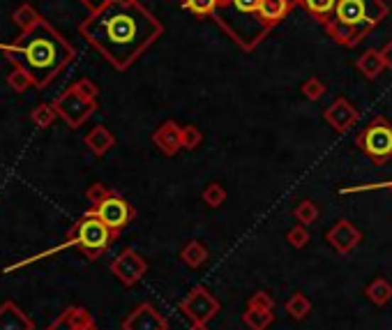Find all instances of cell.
<instances>
[{
  "mask_svg": "<svg viewBox=\"0 0 392 330\" xmlns=\"http://www.w3.org/2000/svg\"><path fill=\"white\" fill-rule=\"evenodd\" d=\"M162 33V21L138 0H114L79 26L81 38L118 72L132 67Z\"/></svg>",
  "mask_w": 392,
  "mask_h": 330,
  "instance_id": "obj_1",
  "label": "cell"
},
{
  "mask_svg": "<svg viewBox=\"0 0 392 330\" xmlns=\"http://www.w3.org/2000/svg\"><path fill=\"white\" fill-rule=\"evenodd\" d=\"M0 53L31 72L35 88H46L77 58V49L72 47V42L46 19L37 21L33 28L21 31L14 42L0 44Z\"/></svg>",
  "mask_w": 392,
  "mask_h": 330,
  "instance_id": "obj_2",
  "label": "cell"
},
{
  "mask_svg": "<svg viewBox=\"0 0 392 330\" xmlns=\"http://www.w3.org/2000/svg\"><path fill=\"white\" fill-rule=\"evenodd\" d=\"M388 12L383 0H337L334 12L323 28L339 47L353 49L379 28Z\"/></svg>",
  "mask_w": 392,
  "mask_h": 330,
  "instance_id": "obj_3",
  "label": "cell"
},
{
  "mask_svg": "<svg viewBox=\"0 0 392 330\" xmlns=\"http://www.w3.org/2000/svg\"><path fill=\"white\" fill-rule=\"evenodd\" d=\"M261 0H217L212 21L242 51H254L268 38L270 28L261 21Z\"/></svg>",
  "mask_w": 392,
  "mask_h": 330,
  "instance_id": "obj_4",
  "label": "cell"
},
{
  "mask_svg": "<svg viewBox=\"0 0 392 330\" xmlns=\"http://www.w3.org/2000/svg\"><path fill=\"white\" fill-rule=\"evenodd\" d=\"M116 238H118V231L107 226L99 217L83 213V217L72 226V231L67 236V245H77L79 252L88 261H97L114 245Z\"/></svg>",
  "mask_w": 392,
  "mask_h": 330,
  "instance_id": "obj_5",
  "label": "cell"
},
{
  "mask_svg": "<svg viewBox=\"0 0 392 330\" xmlns=\"http://www.w3.org/2000/svg\"><path fill=\"white\" fill-rule=\"evenodd\" d=\"M356 148L376 167L388 164L392 160V123L386 116H374L356 134Z\"/></svg>",
  "mask_w": 392,
  "mask_h": 330,
  "instance_id": "obj_6",
  "label": "cell"
},
{
  "mask_svg": "<svg viewBox=\"0 0 392 330\" xmlns=\"http://www.w3.org/2000/svg\"><path fill=\"white\" fill-rule=\"evenodd\" d=\"M53 106H55V111H58V118H62V121L67 123V127L79 130V127L97 111V99H90L83 93H79L74 86H70L62 95L55 97Z\"/></svg>",
  "mask_w": 392,
  "mask_h": 330,
  "instance_id": "obj_7",
  "label": "cell"
},
{
  "mask_svg": "<svg viewBox=\"0 0 392 330\" xmlns=\"http://www.w3.org/2000/svg\"><path fill=\"white\" fill-rule=\"evenodd\" d=\"M86 213H90V215H95V217H99L102 222H104L107 226H111L114 231H123V229L127 226V224H132L134 222V217H136V208L129 204L127 199H123L120 194H111V197H107L104 201H99V204H95V206H90Z\"/></svg>",
  "mask_w": 392,
  "mask_h": 330,
  "instance_id": "obj_8",
  "label": "cell"
},
{
  "mask_svg": "<svg viewBox=\"0 0 392 330\" xmlns=\"http://www.w3.org/2000/svg\"><path fill=\"white\" fill-rule=\"evenodd\" d=\"M178 307L194 324H208V321H212L219 314V300L205 287H201V284L190 289V293L180 300Z\"/></svg>",
  "mask_w": 392,
  "mask_h": 330,
  "instance_id": "obj_9",
  "label": "cell"
},
{
  "mask_svg": "<svg viewBox=\"0 0 392 330\" xmlns=\"http://www.w3.org/2000/svg\"><path fill=\"white\" fill-rule=\"evenodd\" d=\"M111 273H114V277L123 284V287L129 289L143 280V275L148 273V261L136 250L127 247V250H123L114 261H111Z\"/></svg>",
  "mask_w": 392,
  "mask_h": 330,
  "instance_id": "obj_10",
  "label": "cell"
},
{
  "mask_svg": "<svg viewBox=\"0 0 392 330\" xmlns=\"http://www.w3.org/2000/svg\"><path fill=\"white\" fill-rule=\"evenodd\" d=\"M123 330H169V321L151 302H141L123 319Z\"/></svg>",
  "mask_w": 392,
  "mask_h": 330,
  "instance_id": "obj_11",
  "label": "cell"
},
{
  "mask_svg": "<svg viewBox=\"0 0 392 330\" xmlns=\"http://www.w3.org/2000/svg\"><path fill=\"white\" fill-rule=\"evenodd\" d=\"M325 241L337 254H351L362 243V231L349 219H337L325 231Z\"/></svg>",
  "mask_w": 392,
  "mask_h": 330,
  "instance_id": "obj_12",
  "label": "cell"
},
{
  "mask_svg": "<svg viewBox=\"0 0 392 330\" xmlns=\"http://www.w3.org/2000/svg\"><path fill=\"white\" fill-rule=\"evenodd\" d=\"M323 118H325V123H328L334 132L344 134V132H349V130L356 127V123L360 121V111L349 102L347 97H337L323 111Z\"/></svg>",
  "mask_w": 392,
  "mask_h": 330,
  "instance_id": "obj_13",
  "label": "cell"
},
{
  "mask_svg": "<svg viewBox=\"0 0 392 330\" xmlns=\"http://www.w3.org/2000/svg\"><path fill=\"white\" fill-rule=\"evenodd\" d=\"M180 130H183V125H178L175 121H164L153 132V143L166 155V158H173V155H178V150H183Z\"/></svg>",
  "mask_w": 392,
  "mask_h": 330,
  "instance_id": "obj_14",
  "label": "cell"
},
{
  "mask_svg": "<svg viewBox=\"0 0 392 330\" xmlns=\"http://www.w3.org/2000/svg\"><path fill=\"white\" fill-rule=\"evenodd\" d=\"M0 330H35V321L12 300L0 305Z\"/></svg>",
  "mask_w": 392,
  "mask_h": 330,
  "instance_id": "obj_15",
  "label": "cell"
},
{
  "mask_svg": "<svg viewBox=\"0 0 392 330\" xmlns=\"http://www.w3.org/2000/svg\"><path fill=\"white\" fill-rule=\"evenodd\" d=\"M298 5V0H261V21L266 23V28L273 31L275 26H279L291 10Z\"/></svg>",
  "mask_w": 392,
  "mask_h": 330,
  "instance_id": "obj_16",
  "label": "cell"
},
{
  "mask_svg": "<svg viewBox=\"0 0 392 330\" xmlns=\"http://www.w3.org/2000/svg\"><path fill=\"white\" fill-rule=\"evenodd\" d=\"M92 324H95V319H92V314L86 307L72 305V307L65 309L46 330H79L83 326H92Z\"/></svg>",
  "mask_w": 392,
  "mask_h": 330,
  "instance_id": "obj_17",
  "label": "cell"
},
{
  "mask_svg": "<svg viewBox=\"0 0 392 330\" xmlns=\"http://www.w3.org/2000/svg\"><path fill=\"white\" fill-rule=\"evenodd\" d=\"M83 143H86V148L95 155V158H104V155L116 145V136L107 125H95L86 136H83Z\"/></svg>",
  "mask_w": 392,
  "mask_h": 330,
  "instance_id": "obj_18",
  "label": "cell"
},
{
  "mask_svg": "<svg viewBox=\"0 0 392 330\" xmlns=\"http://www.w3.org/2000/svg\"><path fill=\"white\" fill-rule=\"evenodd\" d=\"M356 67H358V72L367 81H374L381 75V72L386 70V62H383V56H381V49H367L358 58Z\"/></svg>",
  "mask_w": 392,
  "mask_h": 330,
  "instance_id": "obj_19",
  "label": "cell"
},
{
  "mask_svg": "<svg viewBox=\"0 0 392 330\" xmlns=\"http://www.w3.org/2000/svg\"><path fill=\"white\" fill-rule=\"evenodd\" d=\"M208 247H205L201 241H190L187 245L180 250V261L192 270H199L201 265L208 261Z\"/></svg>",
  "mask_w": 392,
  "mask_h": 330,
  "instance_id": "obj_20",
  "label": "cell"
},
{
  "mask_svg": "<svg viewBox=\"0 0 392 330\" xmlns=\"http://www.w3.org/2000/svg\"><path fill=\"white\" fill-rule=\"evenodd\" d=\"M365 296H367V300L371 302V305L383 307V305H388V302L392 300V284L386 277L371 280L365 287Z\"/></svg>",
  "mask_w": 392,
  "mask_h": 330,
  "instance_id": "obj_21",
  "label": "cell"
},
{
  "mask_svg": "<svg viewBox=\"0 0 392 330\" xmlns=\"http://www.w3.org/2000/svg\"><path fill=\"white\" fill-rule=\"evenodd\" d=\"M298 5H303L316 21H319L321 26H325L330 19V14L334 12L337 0H298Z\"/></svg>",
  "mask_w": 392,
  "mask_h": 330,
  "instance_id": "obj_22",
  "label": "cell"
},
{
  "mask_svg": "<svg viewBox=\"0 0 392 330\" xmlns=\"http://www.w3.org/2000/svg\"><path fill=\"white\" fill-rule=\"evenodd\" d=\"M284 309H286V314L291 317V319L303 321V319H307V314H310V312H312V300L307 298L305 293L295 291V293H291V298L286 300Z\"/></svg>",
  "mask_w": 392,
  "mask_h": 330,
  "instance_id": "obj_23",
  "label": "cell"
},
{
  "mask_svg": "<svg viewBox=\"0 0 392 330\" xmlns=\"http://www.w3.org/2000/svg\"><path fill=\"white\" fill-rule=\"evenodd\" d=\"M275 321V314H273V309H251L247 307L245 309V314H242V324H245L249 330H266L270 324Z\"/></svg>",
  "mask_w": 392,
  "mask_h": 330,
  "instance_id": "obj_24",
  "label": "cell"
},
{
  "mask_svg": "<svg viewBox=\"0 0 392 330\" xmlns=\"http://www.w3.org/2000/svg\"><path fill=\"white\" fill-rule=\"evenodd\" d=\"M7 86L12 88L14 93H26V90L35 84H33L31 72H28L23 65H18V62H14V67L9 70V75H7Z\"/></svg>",
  "mask_w": 392,
  "mask_h": 330,
  "instance_id": "obj_25",
  "label": "cell"
},
{
  "mask_svg": "<svg viewBox=\"0 0 392 330\" xmlns=\"http://www.w3.org/2000/svg\"><path fill=\"white\" fill-rule=\"evenodd\" d=\"M183 10L192 12L196 19H212L217 10V0H180Z\"/></svg>",
  "mask_w": 392,
  "mask_h": 330,
  "instance_id": "obj_26",
  "label": "cell"
},
{
  "mask_svg": "<svg viewBox=\"0 0 392 330\" xmlns=\"http://www.w3.org/2000/svg\"><path fill=\"white\" fill-rule=\"evenodd\" d=\"M12 21H14L21 31H28V28H33V26H35L37 21H42V14L37 12L31 3H23V5H18L16 10H14Z\"/></svg>",
  "mask_w": 392,
  "mask_h": 330,
  "instance_id": "obj_27",
  "label": "cell"
},
{
  "mask_svg": "<svg viewBox=\"0 0 392 330\" xmlns=\"http://www.w3.org/2000/svg\"><path fill=\"white\" fill-rule=\"evenodd\" d=\"M319 215H321V210H319V206H316L312 199H305V201H300V204L293 208L295 222L298 224H305V226L314 224L316 219H319Z\"/></svg>",
  "mask_w": 392,
  "mask_h": 330,
  "instance_id": "obj_28",
  "label": "cell"
},
{
  "mask_svg": "<svg viewBox=\"0 0 392 330\" xmlns=\"http://www.w3.org/2000/svg\"><path fill=\"white\" fill-rule=\"evenodd\" d=\"M55 118H58V111H55V106L53 104H37L33 109V114H31V121L40 127V130H46V127H51L55 123Z\"/></svg>",
  "mask_w": 392,
  "mask_h": 330,
  "instance_id": "obj_29",
  "label": "cell"
},
{
  "mask_svg": "<svg viewBox=\"0 0 392 330\" xmlns=\"http://www.w3.org/2000/svg\"><path fill=\"white\" fill-rule=\"evenodd\" d=\"M201 199H203L205 206L219 208V206H224V201H227V189H224L222 182H210V185L201 192Z\"/></svg>",
  "mask_w": 392,
  "mask_h": 330,
  "instance_id": "obj_30",
  "label": "cell"
},
{
  "mask_svg": "<svg viewBox=\"0 0 392 330\" xmlns=\"http://www.w3.org/2000/svg\"><path fill=\"white\" fill-rule=\"evenodd\" d=\"M325 90H328V88H325V84H323V81H321L319 77H310V79H307L305 84L300 86V93H303L307 99H310V102H319V99L325 95Z\"/></svg>",
  "mask_w": 392,
  "mask_h": 330,
  "instance_id": "obj_31",
  "label": "cell"
},
{
  "mask_svg": "<svg viewBox=\"0 0 392 330\" xmlns=\"http://www.w3.org/2000/svg\"><path fill=\"white\" fill-rule=\"evenodd\" d=\"M201 141H203V134H201L199 127H196V125H183V130H180V143H183L185 150L199 148Z\"/></svg>",
  "mask_w": 392,
  "mask_h": 330,
  "instance_id": "obj_32",
  "label": "cell"
},
{
  "mask_svg": "<svg viewBox=\"0 0 392 330\" xmlns=\"http://www.w3.org/2000/svg\"><path fill=\"white\" fill-rule=\"evenodd\" d=\"M286 243L295 247V250H303V247L310 243V231H307V226L305 224H293L291 229L286 231Z\"/></svg>",
  "mask_w": 392,
  "mask_h": 330,
  "instance_id": "obj_33",
  "label": "cell"
},
{
  "mask_svg": "<svg viewBox=\"0 0 392 330\" xmlns=\"http://www.w3.org/2000/svg\"><path fill=\"white\" fill-rule=\"evenodd\" d=\"M247 307H251V309H273L275 307V298L270 296L268 291H256L254 296H249L247 298Z\"/></svg>",
  "mask_w": 392,
  "mask_h": 330,
  "instance_id": "obj_34",
  "label": "cell"
},
{
  "mask_svg": "<svg viewBox=\"0 0 392 330\" xmlns=\"http://www.w3.org/2000/svg\"><path fill=\"white\" fill-rule=\"evenodd\" d=\"M111 194H114V189H109L107 185H102V182H92V185L86 189V199L90 201L92 206L99 204V201H104Z\"/></svg>",
  "mask_w": 392,
  "mask_h": 330,
  "instance_id": "obj_35",
  "label": "cell"
},
{
  "mask_svg": "<svg viewBox=\"0 0 392 330\" xmlns=\"http://www.w3.org/2000/svg\"><path fill=\"white\" fill-rule=\"evenodd\" d=\"M72 86L77 88L79 93H83L86 97H90V99H97V95H99L97 84H95V81H90V79H79V81H74Z\"/></svg>",
  "mask_w": 392,
  "mask_h": 330,
  "instance_id": "obj_36",
  "label": "cell"
},
{
  "mask_svg": "<svg viewBox=\"0 0 392 330\" xmlns=\"http://www.w3.org/2000/svg\"><path fill=\"white\" fill-rule=\"evenodd\" d=\"M79 3H81L83 7H86L88 14H97V12L104 10L107 5L114 3V0H79Z\"/></svg>",
  "mask_w": 392,
  "mask_h": 330,
  "instance_id": "obj_37",
  "label": "cell"
},
{
  "mask_svg": "<svg viewBox=\"0 0 392 330\" xmlns=\"http://www.w3.org/2000/svg\"><path fill=\"white\" fill-rule=\"evenodd\" d=\"M362 189H390L392 192V180L376 182V185H362V187H344L342 194H351V192H362Z\"/></svg>",
  "mask_w": 392,
  "mask_h": 330,
  "instance_id": "obj_38",
  "label": "cell"
},
{
  "mask_svg": "<svg viewBox=\"0 0 392 330\" xmlns=\"http://www.w3.org/2000/svg\"><path fill=\"white\" fill-rule=\"evenodd\" d=\"M381 56H383V62H386V67L392 70V40H388L383 47H381Z\"/></svg>",
  "mask_w": 392,
  "mask_h": 330,
  "instance_id": "obj_39",
  "label": "cell"
},
{
  "mask_svg": "<svg viewBox=\"0 0 392 330\" xmlns=\"http://www.w3.org/2000/svg\"><path fill=\"white\" fill-rule=\"evenodd\" d=\"M187 330H210V328H208V324H194L192 321V326Z\"/></svg>",
  "mask_w": 392,
  "mask_h": 330,
  "instance_id": "obj_40",
  "label": "cell"
},
{
  "mask_svg": "<svg viewBox=\"0 0 392 330\" xmlns=\"http://www.w3.org/2000/svg\"><path fill=\"white\" fill-rule=\"evenodd\" d=\"M79 330H97V326L92 324V326H83V328H79Z\"/></svg>",
  "mask_w": 392,
  "mask_h": 330,
  "instance_id": "obj_41",
  "label": "cell"
}]
</instances>
